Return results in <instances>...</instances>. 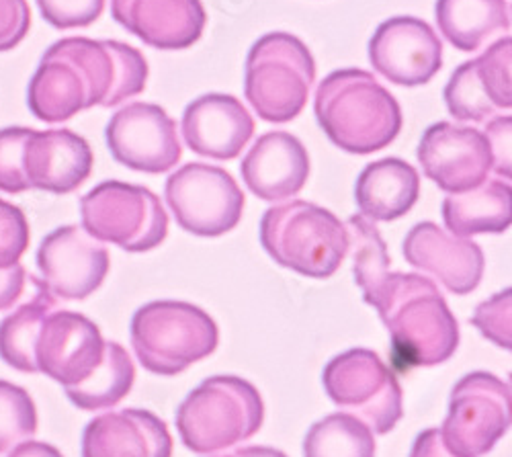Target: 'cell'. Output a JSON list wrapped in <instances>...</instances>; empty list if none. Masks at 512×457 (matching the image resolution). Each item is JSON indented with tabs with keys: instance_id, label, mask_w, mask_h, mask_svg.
I'll return each mask as SVG.
<instances>
[{
	"instance_id": "cell-1",
	"label": "cell",
	"mask_w": 512,
	"mask_h": 457,
	"mask_svg": "<svg viewBox=\"0 0 512 457\" xmlns=\"http://www.w3.org/2000/svg\"><path fill=\"white\" fill-rule=\"evenodd\" d=\"M359 287L390 332L392 359L400 371L439 365L453 357L459 324L435 281L386 269Z\"/></svg>"
},
{
	"instance_id": "cell-2",
	"label": "cell",
	"mask_w": 512,
	"mask_h": 457,
	"mask_svg": "<svg viewBox=\"0 0 512 457\" xmlns=\"http://www.w3.org/2000/svg\"><path fill=\"white\" fill-rule=\"evenodd\" d=\"M314 111L330 142L351 154H371L390 146L402 130L396 97L365 70L328 74L316 91Z\"/></svg>"
},
{
	"instance_id": "cell-3",
	"label": "cell",
	"mask_w": 512,
	"mask_h": 457,
	"mask_svg": "<svg viewBox=\"0 0 512 457\" xmlns=\"http://www.w3.org/2000/svg\"><path fill=\"white\" fill-rule=\"evenodd\" d=\"M261 244L281 267L312 279H328L347 259L349 232L324 207L295 199L265 212Z\"/></svg>"
},
{
	"instance_id": "cell-4",
	"label": "cell",
	"mask_w": 512,
	"mask_h": 457,
	"mask_svg": "<svg viewBox=\"0 0 512 457\" xmlns=\"http://www.w3.org/2000/svg\"><path fill=\"white\" fill-rule=\"evenodd\" d=\"M263 398L236 376L207 378L177 410V429L193 453H216L248 441L261 431Z\"/></svg>"
},
{
	"instance_id": "cell-5",
	"label": "cell",
	"mask_w": 512,
	"mask_h": 457,
	"mask_svg": "<svg viewBox=\"0 0 512 457\" xmlns=\"http://www.w3.org/2000/svg\"><path fill=\"white\" fill-rule=\"evenodd\" d=\"M316 62L300 37L275 31L263 35L246 58L244 93L265 121L285 123L308 103Z\"/></svg>"
},
{
	"instance_id": "cell-6",
	"label": "cell",
	"mask_w": 512,
	"mask_h": 457,
	"mask_svg": "<svg viewBox=\"0 0 512 457\" xmlns=\"http://www.w3.org/2000/svg\"><path fill=\"white\" fill-rule=\"evenodd\" d=\"M132 347L144 369L156 376H177L218 347L213 318L187 302H152L132 318Z\"/></svg>"
},
{
	"instance_id": "cell-7",
	"label": "cell",
	"mask_w": 512,
	"mask_h": 457,
	"mask_svg": "<svg viewBox=\"0 0 512 457\" xmlns=\"http://www.w3.org/2000/svg\"><path fill=\"white\" fill-rule=\"evenodd\" d=\"M82 228L95 240L146 253L168 234V216L160 199L146 187L105 181L80 199Z\"/></svg>"
},
{
	"instance_id": "cell-8",
	"label": "cell",
	"mask_w": 512,
	"mask_h": 457,
	"mask_svg": "<svg viewBox=\"0 0 512 457\" xmlns=\"http://www.w3.org/2000/svg\"><path fill=\"white\" fill-rule=\"evenodd\" d=\"M330 400L349 410L373 433H390L404 414L402 388L394 371L369 349L336 355L322 373Z\"/></svg>"
},
{
	"instance_id": "cell-9",
	"label": "cell",
	"mask_w": 512,
	"mask_h": 457,
	"mask_svg": "<svg viewBox=\"0 0 512 457\" xmlns=\"http://www.w3.org/2000/svg\"><path fill=\"white\" fill-rule=\"evenodd\" d=\"M510 419V386L492 373L474 371L455 384L439 433L451 455L482 457L508 433Z\"/></svg>"
},
{
	"instance_id": "cell-10",
	"label": "cell",
	"mask_w": 512,
	"mask_h": 457,
	"mask_svg": "<svg viewBox=\"0 0 512 457\" xmlns=\"http://www.w3.org/2000/svg\"><path fill=\"white\" fill-rule=\"evenodd\" d=\"M164 197L177 224L195 236H222L244 212V193L220 166L189 162L166 181Z\"/></svg>"
},
{
	"instance_id": "cell-11",
	"label": "cell",
	"mask_w": 512,
	"mask_h": 457,
	"mask_svg": "<svg viewBox=\"0 0 512 457\" xmlns=\"http://www.w3.org/2000/svg\"><path fill=\"white\" fill-rule=\"evenodd\" d=\"M78 70L91 107H115L146 89L148 62L121 41L66 37L54 44Z\"/></svg>"
},
{
	"instance_id": "cell-12",
	"label": "cell",
	"mask_w": 512,
	"mask_h": 457,
	"mask_svg": "<svg viewBox=\"0 0 512 457\" xmlns=\"http://www.w3.org/2000/svg\"><path fill=\"white\" fill-rule=\"evenodd\" d=\"M105 138L111 156L140 173H166L183 156L177 121L154 103H130L119 109L107 123Z\"/></svg>"
},
{
	"instance_id": "cell-13",
	"label": "cell",
	"mask_w": 512,
	"mask_h": 457,
	"mask_svg": "<svg viewBox=\"0 0 512 457\" xmlns=\"http://www.w3.org/2000/svg\"><path fill=\"white\" fill-rule=\"evenodd\" d=\"M107 248L82 226L56 228L37 251L39 283L56 300H87L109 273Z\"/></svg>"
},
{
	"instance_id": "cell-14",
	"label": "cell",
	"mask_w": 512,
	"mask_h": 457,
	"mask_svg": "<svg viewBox=\"0 0 512 457\" xmlns=\"http://www.w3.org/2000/svg\"><path fill=\"white\" fill-rule=\"evenodd\" d=\"M371 66L394 85L420 87L443 66V44L433 27L416 17H392L369 41Z\"/></svg>"
},
{
	"instance_id": "cell-15",
	"label": "cell",
	"mask_w": 512,
	"mask_h": 457,
	"mask_svg": "<svg viewBox=\"0 0 512 457\" xmlns=\"http://www.w3.org/2000/svg\"><path fill=\"white\" fill-rule=\"evenodd\" d=\"M424 175L445 193H463L482 185L492 171V150L484 132L441 121L418 144Z\"/></svg>"
},
{
	"instance_id": "cell-16",
	"label": "cell",
	"mask_w": 512,
	"mask_h": 457,
	"mask_svg": "<svg viewBox=\"0 0 512 457\" xmlns=\"http://www.w3.org/2000/svg\"><path fill=\"white\" fill-rule=\"evenodd\" d=\"M105 341L99 326L70 310H54L39 330L37 371L66 388L78 386L101 365Z\"/></svg>"
},
{
	"instance_id": "cell-17",
	"label": "cell",
	"mask_w": 512,
	"mask_h": 457,
	"mask_svg": "<svg viewBox=\"0 0 512 457\" xmlns=\"http://www.w3.org/2000/svg\"><path fill=\"white\" fill-rule=\"evenodd\" d=\"M512 39L506 35L480 58L461 64L445 87L449 113L459 121H488L512 107Z\"/></svg>"
},
{
	"instance_id": "cell-18",
	"label": "cell",
	"mask_w": 512,
	"mask_h": 457,
	"mask_svg": "<svg viewBox=\"0 0 512 457\" xmlns=\"http://www.w3.org/2000/svg\"><path fill=\"white\" fill-rule=\"evenodd\" d=\"M406 261L439 279L451 294L467 296L484 277V253L469 238L447 234L435 222L416 224L404 238Z\"/></svg>"
},
{
	"instance_id": "cell-19",
	"label": "cell",
	"mask_w": 512,
	"mask_h": 457,
	"mask_svg": "<svg viewBox=\"0 0 512 457\" xmlns=\"http://www.w3.org/2000/svg\"><path fill=\"white\" fill-rule=\"evenodd\" d=\"M113 19L156 50H187L201 37V0H111Z\"/></svg>"
},
{
	"instance_id": "cell-20",
	"label": "cell",
	"mask_w": 512,
	"mask_h": 457,
	"mask_svg": "<svg viewBox=\"0 0 512 457\" xmlns=\"http://www.w3.org/2000/svg\"><path fill=\"white\" fill-rule=\"evenodd\" d=\"M95 156L89 142L70 130H31L23 152L29 189L66 195L93 173Z\"/></svg>"
},
{
	"instance_id": "cell-21",
	"label": "cell",
	"mask_w": 512,
	"mask_h": 457,
	"mask_svg": "<svg viewBox=\"0 0 512 457\" xmlns=\"http://www.w3.org/2000/svg\"><path fill=\"white\" fill-rule=\"evenodd\" d=\"M187 146L213 160H232L254 134V119L232 95L211 93L195 99L183 113Z\"/></svg>"
},
{
	"instance_id": "cell-22",
	"label": "cell",
	"mask_w": 512,
	"mask_h": 457,
	"mask_svg": "<svg viewBox=\"0 0 512 457\" xmlns=\"http://www.w3.org/2000/svg\"><path fill=\"white\" fill-rule=\"evenodd\" d=\"M173 437L150 410L105 412L82 433V457H170Z\"/></svg>"
},
{
	"instance_id": "cell-23",
	"label": "cell",
	"mask_w": 512,
	"mask_h": 457,
	"mask_svg": "<svg viewBox=\"0 0 512 457\" xmlns=\"http://www.w3.org/2000/svg\"><path fill=\"white\" fill-rule=\"evenodd\" d=\"M246 187L265 201H281L300 193L310 177V156L304 144L287 132H269L242 158Z\"/></svg>"
},
{
	"instance_id": "cell-24",
	"label": "cell",
	"mask_w": 512,
	"mask_h": 457,
	"mask_svg": "<svg viewBox=\"0 0 512 457\" xmlns=\"http://www.w3.org/2000/svg\"><path fill=\"white\" fill-rule=\"evenodd\" d=\"M420 195V177L400 158H381L367 164L355 185L361 216L373 222H392L406 216Z\"/></svg>"
},
{
	"instance_id": "cell-25",
	"label": "cell",
	"mask_w": 512,
	"mask_h": 457,
	"mask_svg": "<svg viewBox=\"0 0 512 457\" xmlns=\"http://www.w3.org/2000/svg\"><path fill=\"white\" fill-rule=\"evenodd\" d=\"M443 220L453 236L500 234L512 222V193L508 181L486 179L482 185L449 193L443 201Z\"/></svg>"
},
{
	"instance_id": "cell-26",
	"label": "cell",
	"mask_w": 512,
	"mask_h": 457,
	"mask_svg": "<svg viewBox=\"0 0 512 457\" xmlns=\"http://www.w3.org/2000/svg\"><path fill=\"white\" fill-rule=\"evenodd\" d=\"M439 31L455 50L476 52L510 29L508 0H437Z\"/></svg>"
},
{
	"instance_id": "cell-27",
	"label": "cell",
	"mask_w": 512,
	"mask_h": 457,
	"mask_svg": "<svg viewBox=\"0 0 512 457\" xmlns=\"http://www.w3.org/2000/svg\"><path fill=\"white\" fill-rule=\"evenodd\" d=\"M29 281L35 287V296L0 322V359L17 371L37 373L35 345L39 330L58 308V302L37 277L29 275Z\"/></svg>"
},
{
	"instance_id": "cell-28",
	"label": "cell",
	"mask_w": 512,
	"mask_h": 457,
	"mask_svg": "<svg viewBox=\"0 0 512 457\" xmlns=\"http://www.w3.org/2000/svg\"><path fill=\"white\" fill-rule=\"evenodd\" d=\"M136 380V367L127 351L115 343L105 341V355L101 365L78 386L66 388V396L74 406L87 412L113 408L130 394Z\"/></svg>"
},
{
	"instance_id": "cell-29",
	"label": "cell",
	"mask_w": 512,
	"mask_h": 457,
	"mask_svg": "<svg viewBox=\"0 0 512 457\" xmlns=\"http://www.w3.org/2000/svg\"><path fill=\"white\" fill-rule=\"evenodd\" d=\"M304 457H375V437L353 414L336 412L310 427Z\"/></svg>"
},
{
	"instance_id": "cell-30",
	"label": "cell",
	"mask_w": 512,
	"mask_h": 457,
	"mask_svg": "<svg viewBox=\"0 0 512 457\" xmlns=\"http://www.w3.org/2000/svg\"><path fill=\"white\" fill-rule=\"evenodd\" d=\"M37 433V408L21 386L0 380V453H7Z\"/></svg>"
},
{
	"instance_id": "cell-31",
	"label": "cell",
	"mask_w": 512,
	"mask_h": 457,
	"mask_svg": "<svg viewBox=\"0 0 512 457\" xmlns=\"http://www.w3.org/2000/svg\"><path fill=\"white\" fill-rule=\"evenodd\" d=\"M29 136V128L0 130V191L13 195L29 189L23 171V152Z\"/></svg>"
},
{
	"instance_id": "cell-32",
	"label": "cell",
	"mask_w": 512,
	"mask_h": 457,
	"mask_svg": "<svg viewBox=\"0 0 512 457\" xmlns=\"http://www.w3.org/2000/svg\"><path fill=\"white\" fill-rule=\"evenodd\" d=\"M472 324L480 328L482 335L496 343L498 347L510 351L512 349V292L496 294L494 298L482 302L472 316Z\"/></svg>"
},
{
	"instance_id": "cell-33",
	"label": "cell",
	"mask_w": 512,
	"mask_h": 457,
	"mask_svg": "<svg viewBox=\"0 0 512 457\" xmlns=\"http://www.w3.org/2000/svg\"><path fill=\"white\" fill-rule=\"evenodd\" d=\"M29 222L21 207L0 199V267L21 261L29 248Z\"/></svg>"
},
{
	"instance_id": "cell-34",
	"label": "cell",
	"mask_w": 512,
	"mask_h": 457,
	"mask_svg": "<svg viewBox=\"0 0 512 457\" xmlns=\"http://www.w3.org/2000/svg\"><path fill=\"white\" fill-rule=\"evenodd\" d=\"M37 7L52 27L78 29L93 25L101 17L105 0H37Z\"/></svg>"
},
{
	"instance_id": "cell-35",
	"label": "cell",
	"mask_w": 512,
	"mask_h": 457,
	"mask_svg": "<svg viewBox=\"0 0 512 457\" xmlns=\"http://www.w3.org/2000/svg\"><path fill=\"white\" fill-rule=\"evenodd\" d=\"M31 27L27 0H0V52L17 48Z\"/></svg>"
},
{
	"instance_id": "cell-36",
	"label": "cell",
	"mask_w": 512,
	"mask_h": 457,
	"mask_svg": "<svg viewBox=\"0 0 512 457\" xmlns=\"http://www.w3.org/2000/svg\"><path fill=\"white\" fill-rule=\"evenodd\" d=\"M510 128L512 119L508 115H498L484 130L492 150V171L506 181L510 179Z\"/></svg>"
},
{
	"instance_id": "cell-37",
	"label": "cell",
	"mask_w": 512,
	"mask_h": 457,
	"mask_svg": "<svg viewBox=\"0 0 512 457\" xmlns=\"http://www.w3.org/2000/svg\"><path fill=\"white\" fill-rule=\"evenodd\" d=\"M27 279V271L21 263L0 267V312L11 310L21 300Z\"/></svg>"
},
{
	"instance_id": "cell-38",
	"label": "cell",
	"mask_w": 512,
	"mask_h": 457,
	"mask_svg": "<svg viewBox=\"0 0 512 457\" xmlns=\"http://www.w3.org/2000/svg\"><path fill=\"white\" fill-rule=\"evenodd\" d=\"M410 457H455L445 447L439 429H426L422 431L410 449Z\"/></svg>"
},
{
	"instance_id": "cell-39",
	"label": "cell",
	"mask_w": 512,
	"mask_h": 457,
	"mask_svg": "<svg viewBox=\"0 0 512 457\" xmlns=\"http://www.w3.org/2000/svg\"><path fill=\"white\" fill-rule=\"evenodd\" d=\"M7 457H64L62 451L50 443H41V441H23L17 447L9 451Z\"/></svg>"
},
{
	"instance_id": "cell-40",
	"label": "cell",
	"mask_w": 512,
	"mask_h": 457,
	"mask_svg": "<svg viewBox=\"0 0 512 457\" xmlns=\"http://www.w3.org/2000/svg\"><path fill=\"white\" fill-rule=\"evenodd\" d=\"M232 455L234 457H287L283 451L273 447H242Z\"/></svg>"
},
{
	"instance_id": "cell-41",
	"label": "cell",
	"mask_w": 512,
	"mask_h": 457,
	"mask_svg": "<svg viewBox=\"0 0 512 457\" xmlns=\"http://www.w3.org/2000/svg\"><path fill=\"white\" fill-rule=\"evenodd\" d=\"M216 457H234V455H216Z\"/></svg>"
}]
</instances>
